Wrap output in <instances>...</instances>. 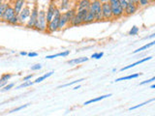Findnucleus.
Wrapping results in <instances>:
<instances>
[{
  "label": "nucleus",
  "mask_w": 155,
  "mask_h": 116,
  "mask_svg": "<svg viewBox=\"0 0 155 116\" xmlns=\"http://www.w3.org/2000/svg\"><path fill=\"white\" fill-rule=\"evenodd\" d=\"M82 80H84V79H78V80H74V81H72V82H69V83H66V84H64V85L59 86V88H61V87H68V86H71V85L75 84V83H78V82L82 81Z\"/></svg>",
  "instance_id": "f704fd0d"
},
{
  "label": "nucleus",
  "mask_w": 155,
  "mask_h": 116,
  "mask_svg": "<svg viewBox=\"0 0 155 116\" xmlns=\"http://www.w3.org/2000/svg\"><path fill=\"white\" fill-rule=\"evenodd\" d=\"M139 10V5L135 3H127L124 8V17H131L135 14Z\"/></svg>",
  "instance_id": "1a4fd4ad"
},
{
  "label": "nucleus",
  "mask_w": 155,
  "mask_h": 116,
  "mask_svg": "<svg viewBox=\"0 0 155 116\" xmlns=\"http://www.w3.org/2000/svg\"><path fill=\"white\" fill-rule=\"evenodd\" d=\"M139 32H140V28H139L138 26L134 25L132 28L130 29V31H129L128 34H129L130 36H136V35H138Z\"/></svg>",
  "instance_id": "cd10ccee"
},
{
  "label": "nucleus",
  "mask_w": 155,
  "mask_h": 116,
  "mask_svg": "<svg viewBox=\"0 0 155 116\" xmlns=\"http://www.w3.org/2000/svg\"><path fill=\"white\" fill-rule=\"evenodd\" d=\"M38 13H39V9H38V5L35 4L34 5L33 9L31 10V14H30V17L28 18L27 21L25 22V27L28 29H33L34 24H35L36 21H37V18H38Z\"/></svg>",
  "instance_id": "423d86ee"
},
{
  "label": "nucleus",
  "mask_w": 155,
  "mask_h": 116,
  "mask_svg": "<svg viewBox=\"0 0 155 116\" xmlns=\"http://www.w3.org/2000/svg\"><path fill=\"white\" fill-rule=\"evenodd\" d=\"M154 44H155V41H152V42H150V43H148V44H147V45H144V46H143L142 47H139L138 50H136L133 53L134 54H136V53H139V52H140V51H143V50H148L149 47H153L154 46Z\"/></svg>",
  "instance_id": "393cba45"
},
{
  "label": "nucleus",
  "mask_w": 155,
  "mask_h": 116,
  "mask_svg": "<svg viewBox=\"0 0 155 116\" xmlns=\"http://www.w3.org/2000/svg\"><path fill=\"white\" fill-rule=\"evenodd\" d=\"M69 25V22H68V19L65 16L64 13H61V16L59 18V22H58V30H63L64 28H66Z\"/></svg>",
  "instance_id": "ddd939ff"
},
{
  "label": "nucleus",
  "mask_w": 155,
  "mask_h": 116,
  "mask_svg": "<svg viewBox=\"0 0 155 116\" xmlns=\"http://www.w3.org/2000/svg\"><path fill=\"white\" fill-rule=\"evenodd\" d=\"M15 14H16V12H15V10L13 8V5L10 4L9 6L7 7V9L5 10V12L3 14V17L1 18V21L7 23L10 21V19H11L15 16Z\"/></svg>",
  "instance_id": "9d476101"
},
{
  "label": "nucleus",
  "mask_w": 155,
  "mask_h": 116,
  "mask_svg": "<svg viewBox=\"0 0 155 116\" xmlns=\"http://www.w3.org/2000/svg\"><path fill=\"white\" fill-rule=\"evenodd\" d=\"M11 77H12V74H10V72H6V74H3L1 76V77H0V89L8 83V80Z\"/></svg>",
  "instance_id": "aec40b11"
},
{
  "label": "nucleus",
  "mask_w": 155,
  "mask_h": 116,
  "mask_svg": "<svg viewBox=\"0 0 155 116\" xmlns=\"http://www.w3.org/2000/svg\"><path fill=\"white\" fill-rule=\"evenodd\" d=\"M102 9V17H103V21H111L113 19V14H111V9L109 2L102 3L101 5Z\"/></svg>",
  "instance_id": "6e6552de"
},
{
  "label": "nucleus",
  "mask_w": 155,
  "mask_h": 116,
  "mask_svg": "<svg viewBox=\"0 0 155 116\" xmlns=\"http://www.w3.org/2000/svg\"><path fill=\"white\" fill-rule=\"evenodd\" d=\"M2 2H3V0H0V5L2 4Z\"/></svg>",
  "instance_id": "09e8293b"
},
{
  "label": "nucleus",
  "mask_w": 155,
  "mask_h": 116,
  "mask_svg": "<svg viewBox=\"0 0 155 116\" xmlns=\"http://www.w3.org/2000/svg\"><path fill=\"white\" fill-rule=\"evenodd\" d=\"M154 101V99H151V100H149L147 102H144V103H142V104H140V105H135V106H132V108H130L129 110H134V109H137L139 108H142V106H143L144 105H148L149 103H152V102Z\"/></svg>",
  "instance_id": "c756f323"
},
{
  "label": "nucleus",
  "mask_w": 155,
  "mask_h": 116,
  "mask_svg": "<svg viewBox=\"0 0 155 116\" xmlns=\"http://www.w3.org/2000/svg\"><path fill=\"white\" fill-rule=\"evenodd\" d=\"M89 1H90V2H92V1H96V0H89Z\"/></svg>",
  "instance_id": "8fccbe9b"
},
{
  "label": "nucleus",
  "mask_w": 155,
  "mask_h": 116,
  "mask_svg": "<svg viewBox=\"0 0 155 116\" xmlns=\"http://www.w3.org/2000/svg\"><path fill=\"white\" fill-rule=\"evenodd\" d=\"M101 5L102 3L99 0H96V1H92L90 3L89 10L93 12L95 14V22H100L103 21V17H102V9H101Z\"/></svg>",
  "instance_id": "39448f33"
},
{
  "label": "nucleus",
  "mask_w": 155,
  "mask_h": 116,
  "mask_svg": "<svg viewBox=\"0 0 155 116\" xmlns=\"http://www.w3.org/2000/svg\"><path fill=\"white\" fill-rule=\"evenodd\" d=\"M149 2H150V4H151V3H154V2H155V0H149Z\"/></svg>",
  "instance_id": "de8ad7c7"
},
{
  "label": "nucleus",
  "mask_w": 155,
  "mask_h": 116,
  "mask_svg": "<svg viewBox=\"0 0 155 116\" xmlns=\"http://www.w3.org/2000/svg\"><path fill=\"white\" fill-rule=\"evenodd\" d=\"M88 12V9H82L77 11L76 14L73 21L70 23V26L72 27H76V26H81V25H84V18L86 17V14Z\"/></svg>",
  "instance_id": "20e7f679"
},
{
  "label": "nucleus",
  "mask_w": 155,
  "mask_h": 116,
  "mask_svg": "<svg viewBox=\"0 0 155 116\" xmlns=\"http://www.w3.org/2000/svg\"><path fill=\"white\" fill-rule=\"evenodd\" d=\"M33 84H34V81H31V80L23 81V83H21L19 86H18V87H17V89H19V88H25V87L32 86Z\"/></svg>",
  "instance_id": "c85d7f7f"
},
{
  "label": "nucleus",
  "mask_w": 155,
  "mask_h": 116,
  "mask_svg": "<svg viewBox=\"0 0 155 116\" xmlns=\"http://www.w3.org/2000/svg\"><path fill=\"white\" fill-rule=\"evenodd\" d=\"M155 80V77H151V79H147V80H144L143 82H140V85H144V84H147V83H150V82H153Z\"/></svg>",
  "instance_id": "e433bc0d"
},
{
  "label": "nucleus",
  "mask_w": 155,
  "mask_h": 116,
  "mask_svg": "<svg viewBox=\"0 0 155 116\" xmlns=\"http://www.w3.org/2000/svg\"><path fill=\"white\" fill-rule=\"evenodd\" d=\"M33 77V75H28V76H24L23 77V79H22V81H27V80H31V79Z\"/></svg>",
  "instance_id": "58836bf2"
},
{
  "label": "nucleus",
  "mask_w": 155,
  "mask_h": 116,
  "mask_svg": "<svg viewBox=\"0 0 155 116\" xmlns=\"http://www.w3.org/2000/svg\"><path fill=\"white\" fill-rule=\"evenodd\" d=\"M70 8H71V2H70V0H61L60 4H59V7H58V9L60 10L61 13L67 11V10H69Z\"/></svg>",
  "instance_id": "6ab92c4d"
},
{
  "label": "nucleus",
  "mask_w": 155,
  "mask_h": 116,
  "mask_svg": "<svg viewBox=\"0 0 155 116\" xmlns=\"http://www.w3.org/2000/svg\"><path fill=\"white\" fill-rule=\"evenodd\" d=\"M29 105H30V104H26V105H21V106H18V108H15V109H12V110H10V112H9V113H14V112H18V111L21 110V109L25 108H27V106H28Z\"/></svg>",
  "instance_id": "72a5a7b5"
},
{
  "label": "nucleus",
  "mask_w": 155,
  "mask_h": 116,
  "mask_svg": "<svg viewBox=\"0 0 155 116\" xmlns=\"http://www.w3.org/2000/svg\"><path fill=\"white\" fill-rule=\"evenodd\" d=\"M99 1H100L101 3H106V2H109L110 0H99Z\"/></svg>",
  "instance_id": "37998d69"
},
{
  "label": "nucleus",
  "mask_w": 155,
  "mask_h": 116,
  "mask_svg": "<svg viewBox=\"0 0 155 116\" xmlns=\"http://www.w3.org/2000/svg\"><path fill=\"white\" fill-rule=\"evenodd\" d=\"M119 1V4H120V6L123 8V10H124V8L126 7V5H127V0H118Z\"/></svg>",
  "instance_id": "4c0bfd02"
},
{
  "label": "nucleus",
  "mask_w": 155,
  "mask_h": 116,
  "mask_svg": "<svg viewBox=\"0 0 155 116\" xmlns=\"http://www.w3.org/2000/svg\"><path fill=\"white\" fill-rule=\"evenodd\" d=\"M150 88H151V89H154V88H155V85H154V84H152L151 86H150Z\"/></svg>",
  "instance_id": "49530a36"
},
{
  "label": "nucleus",
  "mask_w": 155,
  "mask_h": 116,
  "mask_svg": "<svg viewBox=\"0 0 155 116\" xmlns=\"http://www.w3.org/2000/svg\"><path fill=\"white\" fill-rule=\"evenodd\" d=\"M14 86H15L14 83H7L6 85L3 86L2 88H1V92H7V91H9L10 89H12Z\"/></svg>",
  "instance_id": "473e14b6"
},
{
  "label": "nucleus",
  "mask_w": 155,
  "mask_h": 116,
  "mask_svg": "<svg viewBox=\"0 0 155 116\" xmlns=\"http://www.w3.org/2000/svg\"><path fill=\"white\" fill-rule=\"evenodd\" d=\"M81 88V85H78V86H76L75 88H74V90H78V89H80Z\"/></svg>",
  "instance_id": "c03bdc74"
},
{
  "label": "nucleus",
  "mask_w": 155,
  "mask_h": 116,
  "mask_svg": "<svg viewBox=\"0 0 155 116\" xmlns=\"http://www.w3.org/2000/svg\"><path fill=\"white\" fill-rule=\"evenodd\" d=\"M63 13L65 14V16H66V18H67V19H68V22H69V25H70L71 21H73V18H74L75 14H76V13H77L76 9H75V8H70L69 10H67V11L63 12Z\"/></svg>",
  "instance_id": "f3484780"
},
{
  "label": "nucleus",
  "mask_w": 155,
  "mask_h": 116,
  "mask_svg": "<svg viewBox=\"0 0 155 116\" xmlns=\"http://www.w3.org/2000/svg\"><path fill=\"white\" fill-rule=\"evenodd\" d=\"M143 74L140 72V74H132V75H129V76H122V77H119V79H116L115 82L117 81H122V80H129V79H137V77L140 76Z\"/></svg>",
  "instance_id": "5701e85b"
},
{
  "label": "nucleus",
  "mask_w": 155,
  "mask_h": 116,
  "mask_svg": "<svg viewBox=\"0 0 155 116\" xmlns=\"http://www.w3.org/2000/svg\"><path fill=\"white\" fill-rule=\"evenodd\" d=\"M109 3L113 14V19H119L124 17V10L120 6L118 0H110Z\"/></svg>",
  "instance_id": "7ed1b4c3"
},
{
  "label": "nucleus",
  "mask_w": 155,
  "mask_h": 116,
  "mask_svg": "<svg viewBox=\"0 0 155 116\" xmlns=\"http://www.w3.org/2000/svg\"><path fill=\"white\" fill-rule=\"evenodd\" d=\"M30 14H31L30 7H29L28 5H24V7L21 9V11L18 14V19H19V25H24V24H25L28 18L30 17Z\"/></svg>",
  "instance_id": "0eeeda50"
},
{
  "label": "nucleus",
  "mask_w": 155,
  "mask_h": 116,
  "mask_svg": "<svg viewBox=\"0 0 155 116\" xmlns=\"http://www.w3.org/2000/svg\"><path fill=\"white\" fill-rule=\"evenodd\" d=\"M153 58V56H148L147 58H143V59H140L137 62H135V63H132V64H130L128 66H126V67H123V68H121L120 71L121 72H123V71H126V70H129V69H132V68H134L135 66H137V65H140V64H142V63H144V62H147V61H149V60H151Z\"/></svg>",
  "instance_id": "f8f14e48"
},
{
  "label": "nucleus",
  "mask_w": 155,
  "mask_h": 116,
  "mask_svg": "<svg viewBox=\"0 0 155 116\" xmlns=\"http://www.w3.org/2000/svg\"><path fill=\"white\" fill-rule=\"evenodd\" d=\"M93 22H95V14H93V12L90 11V10L88 9V12H87V14H86L84 24H91Z\"/></svg>",
  "instance_id": "a211bd4d"
},
{
  "label": "nucleus",
  "mask_w": 155,
  "mask_h": 116,
  "mask_svg": "<svg viewBox=\"0 0 155 116\" xmlns=\"http://www.w3.org/2000/svg\"><path fill=\"white\" fill-rule=\"evenodd\" d=\"M10 5V3L9 2H2V4L0 5V21H1V18H2V17H3V14H4V12H5V10L7 9V7Z\"/></svg>",
  "instance_id": "a878e982"
},
{
  "label": "nucleus",
  "mask_w": 155,
  "mask_h": 116,
  "mask_svg": "<svg viewBox=\"0 0 155 116\" xmlns=\"http://www.w3.org/2000/svg\"><path fill=\"white\" fill-rule=\"evenodd\" d=\"M24 5H25V0H15L13 3V8L17 14H19L21 9L24 7Z\"/></svg>",
  "instance_id": "4468645a"
},
{
  "label": "nucleus",
  "mask_w": 155,
  "mask_h": 116,
  "mask_svg": "<svg viewBox=\"0 0 155 116\" xmlns=\"http://www.w3.org/2000/svg\"><path fill=\"white\" fill-rule=\"evenodd\" d=\"M47 19H46V11L45 10H40L38 13L37 21L33 26V29L39 32H46L47 31Z\"/></svg>",
  "instance_id": "f257e3e1"
},
{
  "label": "nucleus",
  "mask_w": 155,
  "mask_h": 116,
  "mask_svg": "<svg viewBox=\"0 0 155 116\" xmlns=\"http://www.w3.org/2000/svg\"><path fill=\"white\" fill-rule=\"evenodd\" d=\"M69 54H70V50H64V51L58 52L56 54L48 55V56H46V58L47 59H53V58H56V57H67Z\"/></svg>",
  "instance_id": "4be33fe9"
},
{
  "label": "nucleus",
  "mask_w": 155,
  "mask_h": 116,
  "mask_svg": "<svg viewBox=\"0 0 155 116\" xmlns=\"http://www.w3.org/2000/svg\"><path fill=\"white\" fill-rule=\"evenodd\" d=\"M128 3H135V4H138L139 0H127Z\"/></svg>",
  "instance_id": "a19ab883"
},
{
  "label": "nucleus",
  "mask_w": 155,
  "mask_h": 116,
  "mask_svg": "<svg viewBox=\"0 0 155 116\" xmlns=\"http://www.w3.org/2000/svg\"><path fill=\"white\" fill-rule=\"evenodd\" d=\"M104 56V52H95L93 53V54L91 55L90 58H92V59H101L102 57Z\"/></svg>",
  "instance_id": "7c9ffc66"
},
{
  "label": "nucleus",
  "mask_w": 155,
  "mask_h": 116,
  "mask_svg": "<svg viewBox=\"0 0 155 116\" xmlns=\"http://www.w3.org/2000/svg\"><path fill=\"white\" fill-rule=\"evenodd\" d=\"M19 54L22 55V56H25V55H27V52L26 51H21L19 52Z\"/></svg>",
  "instance_id": "79ce46f5"
},
{
  "label": "nucleus",
  "mask_w": 155,
  "mask_h": 116,
  "mask_svg": "<svg viewBox=\"0 0 155 116\" xmlns=\"http://www.w3.org/2000/svg\"><path fill=\"white\" fill-rule=\"evenodd\" d=\"M55 4L53 3V2H51L50 4H48V7L47 9V11H46V19H47V22H50L53 16H54V11H55Z\"/></svg>",
  "instance_id": "9b49d317"
},
{
  "label": "nucleus",
  "mask_w": 155,
  "mask_h": 116,
  "mask_svg": "<svg viewBox=\"0 0 155 116\" xmlns=\"http://www.w3.org/2000/svg\"><path fill=\"white\" fill-rule=\"evenodd\" d=\"M111 94H107V95H103V96H100V97H97V98H94V99H91V100H88V101H86L84 102V105H90V104H93V103H97V102H99V101H102V100H104V99H107V98H109V97H110Z\"/></svg>",
  "instance_id": "412c9836"
},
{
  "label": "nucleus",
  "mask_w": 155,
  "mask_h": 116,
  "mask_svg": "<svg viewBox=\"0 0 155 116\" xmlns=\"http://www.w3.org/2000/svg\"><path fill=\"white\" fill-rule=\"evenodd\" d=\"M149 4H150L149 0H139V2H138V5L140 7H142V8L148 6Z\"/></svg>",
  "instance_id": "2f4dec72"
},
{
  "label": "nucleus",
  "mask_w": 155,
  "mask_h": 116,
  "mask_svg": "<svg viewBox=\"0 0 155 116\" xmlns=\"http://www.w3.org/2000/svg\"><path fill=\"white\" fill-rule=\"evenodd\" d=\"M90 3L91 2L89 0H79L77 6L75 7L76 11H79V10H82V9H89Z\"/></svg>",
  "instance_id": "2eb2a0df"
},
{
  "label": "nucleus",
  "mask_w": 155,
  "mask_h": 116,
  "mask_svg": "<svg viewBox=\"0 0 155 116\" xmlns=\"http://www.w3.org/2000/svg\"><path fill=\"white\" fill-rule=\"evenodd\" d=\"M27 56H29V57H37L38 53L37 52H29V53H27Z\"/></svg>",
  "instance_id": "ea45409f"
},
{
  "label": "nucleus",
  "mask_w": 155,
  "mask_h": 116,
  "mask_svg": "<svg viewBox=\"0 0 155 116\" xmlns=\"http://www.w3.org/2000/svg\"><path fill=\"white\" fill-rule=\"evenodd\" d=\"M54 72H47V74H45V75H43V76H39L38 79H36L35 80H34V83H40V82H42V81H44L45 79H47L48 77H50V76H51Z\"/></svg>",
  "instance_id": "b1692460"
},
{
  "label": "nucleus",
  "mask_w": 155,
  "mask_h": 116,
  "mask_svg": "<svg viewBox=\"0 0 155 116\" xmlns=\"http://www.w3.org/2000/svg\"><path fill=\"white\" fill-rule=\"evenodd\" d=\"M11 25H19V19H18V14H15V16L10 19V21L7 22Z\"/></svg>",
  "instance_id": "bb28decb"
},
{
  "label": "nucleus",
  "mask_w": 155,
  "mask_h": 116,
  "mask_svg": "<svg viewBox=\"0 0 155 116\" xmlns=\"http://www.w3.org/2000/svg\"><path fill=\"white\" fill-rule=\"evenodd\" d=\"M42 69V65L41 64H35L34 66H31V70L32 71H39Z\"/></svg>",
  "instance_id": "c9c22d12"
},
{
  "label": "nucleus",
  "mask_w": 155,
  "mask_h": 116,
  "mask_svg": "<svg viewBox=\"0 0 155 116\" xmlns=\"http://www.w3.org/2000/svg\"><path fill=\"white\" fill-rule=\"evenodd\" d=\"M60 16H61V11L56 7L54 11V16H53L51 21L50 22H48L47 24V31H46L47 33L51 34L58 30V22H59Z\"/></svg>",
  "instance_id": "f03ea898"
},
{
  "label": "nucleus",
  "mask_w": 155,
  "mask_h": 116,
  "mask_svg": "<svg viewBox=\"0 0 155 116\" xmlns=\"http://www.w3.org/2000/svg\"><path fill=\"white\" fill-rule=\"evenodd\" d=\"M155 37V34H152L151 36H149V37H147V38H154Z\"/></svg>",
  "instance_id": "a18cd8bd"
},
{
  "label": "nucleus",
  "mask_w": 155,
  "mask_h": 116,
  "mask_svg": "<svg viewBox=\"0 0 155 116\" xmlns=\"http://www.w3.org/2000/svg\"><path fill=\"white\" fill-rule=\"evenodd\" d=\"M89 60V58L88 57H80V58H75V59H71L69 61H67V63L69 65H73V66H75V65H79V64H81V63H84L86 61H88Z\"/></svg>",
  "instance_id": "dca6fc26"
}]
</instances>
